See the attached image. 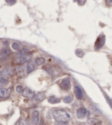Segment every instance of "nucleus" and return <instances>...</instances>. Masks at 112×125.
Here are the masks:
<instances>
[{"label":"nucleus","mask_w":112,"mask_h":125,"mask_svg":"<svg viewBox=\"0 0 112 125\" xmlns=\"http://www.w3.org/2000/svg\"><path fill=\"white\" fill-rule=\"evenodd\" d=\"M32 57V53L27 49H23L17 53L15 62L18 64H24L29 61Z\"/></svg>","instance_id":"obj_1"},{"label":"nucleus","mask_w":112,"mask_h":125,"mask_svg":"<svg viewBox=\"0 0 112 125\" xmlns=\"http://www.w3.org/2000/svg\"><path fill=\"white\" fill-rule=\"evenodd\" d=\"M52 115L56 122H68L71 119L70 114L63 110H55L53 112Z\"/></svg>","instance_id":"obj_2"},{"label":"nucleus","mask_w":112,"mask_h":125,"mask_svg":"<svg viewBox=\"0 0 112 125\" xmlns=\"http://www.w3.org/2000/svg\"><path fill=\"white\" fill-rule=\"evenodd\" d=\"M60 87L62 90L68 91L71 88V78L70 77H66L61 81L60 84Z\"/></svg>","instance_id":"obj_3"},{"label":"nucleus","mask_w":112,"mask_h":125,"mask_svg":"<svg viewBox=\"0 0 112 125\" xmlns=\"http://www.w3.org/2000/svg\"><path fill=\"white\" fill-rule=\"evenodd\" d=\"M105 42V35H100L97 39L95 43L94 48L96 50L100 49L104 46Z\"/></svg>","instance_id":"obj_4"},{"label":"nucleus","mask_w":112,"mask_h":125,"mask_svg":"<svg viewBox=\"0 0 112 125\" xmlns=\"http://www.w3.org/2000/svg\"><path fill=\"white\" fill-rule=\"evenodd\" d=\"M22 95L23 96L29 99H30V100L33 99L36 96V94L34 92H33L31 89H29V88H26L25 89H24L22 93Z\"/></svg>","instance_id":"obj_5"},{"label":"nucleus","mask_w":112,"mask_h":125,"mask_svg":"<svg viewBox=\"0 0 112 125\" xmlns=\"http://www.w3.org/2000/svg\"><path fill=\"white\" fill-rule=\"evenodd\" d=\"M14 70L12 68H6L0 72V77L7 79V78L14 74Z\"/></svg>","instance_id":"obj_6"},{"label":"nucleus","mask_w":112,"mask_h":125,"mask_svg":"<svg viewBox=\"0 0 112 125\" xmlns=\"http://www.w3.org/2000/svg\"><path fill=\"white\" fill-rule=\"evenodd\" d=\"M11 94V89H5V88H0V98H7Z\"/></svg>","instance_id":"obj_7"},{"label":"nucleus","mask_w":112,"mask_h":125,"mask_svg":"<svg viewBox=\"0 0 112 125\" xmlns=\"http://www.w3.org/2000/svg\"><path fill=\"white\" fill-rule=\"evenodd\" d=\"M32 121L34 125H38L40 121V113L37 110H34L32 113Z\"/></svg>","instance_id":"obj_8"},{"label":"nucleus","mask_w":112,"mask_h":125,"mask_svg":"<svg viewBox=\"0 0 112 125\" xmlns=\"http://www.w3.org/2000/svg\"><path fill=\"white\" fill-rule=\"evenodd\" d=\"M87 114V110L86 109L81 107L77 110V117L78 119H83L85 117Z\"/></svg>","instance_id":"obj_9"},{"label":"nucleus","mask_w":112,"mask_h":125,"mask_svg":"<svg viewBox=\"0 0 112 125\" xmlns=\"http://www.w3.org/2000/svg\"><path fill=\"white\" fill-rule=\"evenodd\" d=\"M74 94L75 95H76V98L79 99V100H81L83 98V92L82 90H81V88L79 87V86H75L74 89Z\"/></svg>","instance_id":"obj_10"},{"label":"nucleus","mask_w":112,"mask_h":125,"mask_svg":"<svg viewBox=\"0 0 112 125\" xmlns=\"http://www.w3.org/2000/svg\"><path fill=\"white\" fill-rule=\"evenodd\" d=\"M8 55V50L7 49L3 48L2 50L1 54H0V59L2 60H5L7 59Z\"/></svg>","instance_id":"obj_11"},{"label":"nucleus","mask_w":112,"mask_h":125,"mask_svg":"<svg viewBox=\"0 0 112 125\" xmlns=\"http://www.w3.org/2000/svg\"><path fill=\"white\" fill-rule=\"evenodd\" d=\"M60 102H61L60 99L58 98L55 96H51L49 97V98L48 99V102L51 104H57V103H59Z\"/></svg>","instance_id":"obj_12"},{"label":"nucleus","mask_w":112,"mask_h":125,"mask_svg":"<svg viewBox=\"0 0 112 125\" xmlns=\"http://www.w3.org/2000/svg\"><path fill=\"white\" fill-rule=\"evenodd\" d=\"M89 125H101V122L97 118H91L88 121Z\"/></svg>","instance_id":"obj_13"},{"label":"nucleus","mask_w":112,"mask_h":125,"mask_svg":"<svg viewBox=\"0 0 112 125\" xmlns=\"http://www.w3.org/2000/svg\"><path fill=\"white\" fill-rule=\"evenodd\" d=\"M73 100V96L72 95H68L64 98V102L66 104H70Z\"/></svg>","instance_id":"obj_14"},{"label":"nucleus","mask_w":112,"mask_h":125,"mask_svg":"<svg viewBox=\"0 0 112 125\" xmlns=\"http://www.w3.org/2000/svg\"><path fill=\"white\" fill-rule=\"evenodd\" d=\"M35 63L38 66L42 65L46 63V59L43 57H38L35 60Z\"/></svg>","instance_id":"obj_15"},{"label":"nucleus","mask_w":112,"mask_h":125,"mask_svg":"<svg viewBox=\"0 0 112 125\" xmlns=\"http://www.w3.org/2000/svg\"><path fill=\"white\" fill-rule=\"evenodd\" d=\"M34 64L31 63V62L27 64V67H26V73L27 74H29V73L32 72V71L34 70Z\"/></svg>","instance_id":"obj_16"},{"label":"nucleus","mask_w":112,"mask_h":125,"mask_svg":"<svg viewBox=\"0 0 112 125\" xmlns=\"http://www.w3.org/2000/svg\"><path fill=\"white\" fill-rule=\"evenodd\" d=\"M75 53H76V56H77L78 57L81 58L84 56V52L83 50L80 49H78L75 51Z\"/></svg>","instance_id":"obj_17"},{"label":"nucleus","mask_w":112,"mask_h":125,"mask_svg":"<svg viewBox=\"0 0 112 125\" xmlns=\"http://www.w3.org/2000/svg\"><path fill=\"white\" fill-rule=\"evenodd\" d=\"M8 82L7 79L0 77V87H2L8 84Z\"/></svg>","instance_id":"obj_18"},{"label":"nucleus","mask_w":112,"mask_h":125,"mask_svg":"<svg viewBox=\"0 0 112 125\" xmlns=\"http://www.w3.org/2000/svg\"><path fill=\"white\" fill-rule=\"evenodd\" d=\"M12 47L13 49L14 50L16 51H18L20 49V46H19V44L17 42H14L12 44Z\"/></svg>","instance_id":"obj_19"},{"label":"nucleus","mask_w":112,"mask_h":125,"mask_svg":"<svg viewBox=\"0 0 112 125\" xmlns=\"http://www.w3.org/2000/svg\"><path fill=\"white\" fill-rule=\"evenodd\" d=\"M24 88L21 85H18L16 88V92L18 93H23V90H24Z\"/></svg>","instance_id":"obj_20"},{"label":"nucleus","mask_w":112,"mask_h":125,"mask_svg":"<svg viewBox=\"0 0 112 125\" xmlns=\"http://www.w3.org/2000/svg\"><path fill=\"white\" fill-rule=\"evenodd\" d=\"M55 125H70L68 122H56Z\"/></svg>","instance_id":"obj_21"},{"label":"nucleus","mask_w":112,"mask_h":125,"mask_svg":"<svg viewBox=\"0 0 112 125\" xmlns=\"http://www.w3.org/2000/svg\"><path fill=\"white\" fill-rule=\"evenodd\" d=\"M6 2H7V4L9 5L10 6H12L14 5L15 3L16 2V1H14V0H12V1H10V0H8V1H6Z\"/></svg>","instance_id":"obj_22"},{"label":"nucleus","mask_w":112,"mask_h":125,"mask_svg":"<svg viewBox=\"0 0 112 125\" xmlns=\"http://www.w3.org/2000/svg\"><path fill=\"white\" fill-rule=\"evenodd\" d=\"M15 125H25V124L22 120H18V121L16 122V124H15Z\"/></svg>","instance_id":"obj_23"},{"label":"nucleus","mask_w":112,"mask_h":125,"mask_svg":"<svg viewBox=\"0 0 112 125\" xmlns=\"http://www.w3.org/2000/svg\"><path fill=\"white\" fill-rule=\"evenodd\" d=\"M77 2H78L79 5H84V3L86 2V1H77Z\"/></svg>","instance_id":"obj_24"},{"label":"nucleus","mask_w":112,"mask_h":125,"mask_svg":"<svg viewBox=\"0 0 112 125\" xmlns=\"http://www.w3.org/2000/svg\"><path fill=\"white\" fill-rule=\"evenodd\" d=\"M39 125H47L46 122H45V121H44V120H43V118H41V120H40V121Z\"/></svg>","instance_id":"obj_25"},{"label":"nucleus","mask_w":112,"mask_h":125,"mask_svg":"<svg viewBox=\"0 0 112 125\" xmlns=\"http://www.w3.org/2000/svg\"></svg>","instance_id":"obj_26"}]
</instances>
